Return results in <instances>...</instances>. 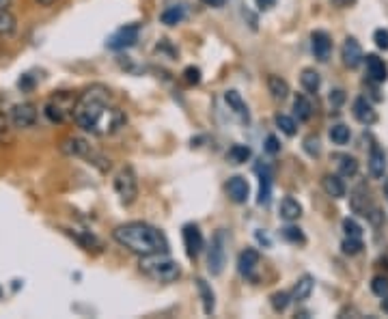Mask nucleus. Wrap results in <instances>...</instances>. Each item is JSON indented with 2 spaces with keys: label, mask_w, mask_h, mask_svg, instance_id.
Here are the masks:
<instances>
[{
  "label": "nucleus",
  "mask_w": 388,
  "mask_h": 319,
  "mask_svg": "<svg viewBox=\"0 0 388 319\" xmlns=\"http://www.w3.org/2000/svg\"><path fill=\"white\" fill-rule=\"evenodd\" d=\"M128 123V117L126 112L119 108V106H108L106 112L102 114V119L98 123V130H95V136H110V134H116L119 130H123Z\"/></svg>",
  "instance_id": "6e6552de"
},
{
  "label": "nucleus",
  "mask_w": 388,
  "mask_h": 319,
  "mask_svg": "<svg viewBox=\"0 0 388 319\" xmlns=\"http://www.w3.org/2000/svg\"><path fill=\"white\" fill-rule=\"evenodd\" d=\"M114 192L123 205H132L138 196V177L132 166H123L114 177Z\"/></svg>",
  "instance_id": "423d86ee"
},
{
  "label": "nucleus",
  "mask_w": 388,
  "mask_h": 319,
  "mask_svg": "<svg viewBox=\"0 0 388 319\" xmlns=\"http://www.w3.org/2000/svg\"><path fill=\"white\" fill-rule=\"evenodd\" d=\"M349 208H352L354 214L365 216V218H371V214L377 210V208L373 205L369 190H365V188H356V190L352 192V196H349Z\"/></svg>",
  "instance_id": "9b49d317"
},
{
  "label": "nucleus",
  "mask_w": 388,
  "mask_h": 319,
  "mask_svg": "<svg viewBox=\"0 0 388 319\" xmlns=\"http://www.w3.org/2000/svg\"><path fill=\"white\" fill-rule=\"evenodd\" d=\"M276 128L285 134V136H295V119L289 117V114H276Z\"/></svg>",
  "instance_id": "f704fd0d"
},
{
  "label": "nucleus",
  "mask_w": 388,
  "mask_h": 319,
  "mask_svg": "<svg viewBox=\"0 0 388 319\" xmlns=\"http://www.w3.org/2000/svg\"><path fill=\"white\" fill-rule=\"evenodd\" d=\"M225 102L229 104V108L235 114H240L244 121H248V108H246V104H244V100H242L240 93H237V91H227L225 93Z\"/></svg>",
  "instance_id": "cd10ccee"
},
{
  "label": "nucleus",
  "mask_w": 388,
  "mask_h": 319,
  "mask_svg": "<svg viewBox=\"0 0 388 319\" xmlns=\"http://www.w3.org/2000/svg\"><path fill=\"white\" fill-rule=\"evenodd\" d=\"M11 7V0H0V9H9Z\"/></svg>",
  "instance_id": "3c124183"
},
{
  "label": "nucleus",
  "mask_w": 388,
  "mask_h": 319,
  "mask_svg": "<svg viewBox=\"0 0 388 319\" xmlns=\"http://www.w3.org/2000/svg\"><path fill=\"white\" fill-rule=\"evenodd\" d=\"M18 31V18L11 9H0V37L7 39Z\"/></svg>",
  "instance_id": "b1692460"
},
{
  "label": "nucleus",
  "mask_w": 388,
  "mask_h": 319,
  "mask_svg": "<svg viewBox=\"0 0 388 319\" xmlns=\"http://www.w3.org/2000/svg\"><path fill=\"white\" fill-rule=\"evenodd\" d=\"M300 84H302V89L307 93L315 95L319 91V86H321V76L315 69H305L302 76H300Z\"/></svg>",
  "instance_id": "c85d7f7f"
},
{
  "label": "nucleus",
  "mask_w": 388,
  "mask_h": 319,
  "mask_svg": "<svg viewBox=\"0 0 388 319\" xmlns=\"http://www.w3.org/2000/svg\"><path fill=\"white\" fill-rule=\"evenodd\" d=\"M227 194L233 203H237V205H242V203L248 201L250 196V188H248V182L240 175H235L227 182Z\"/></svg>",
  "instance_id": "dca6fc26"
},
{
  "label": "nucleus",
  "mask_w": 388,
  "mask_h": 319,
  "mask_svg": "<svg viewBox=\"0 0 388 319\" xmlns=\"http://www.w3.org/2000/svg\"><path fill=\"white\" fill-rule=\"evenodd\" d=\"M349 138H352V132H349L347 125L339 123V125H333V128H330V140H333L335 144H347Z\"/></svg>",
  "instance_id": "72a5a7b5"
},
{
  "label": "nucleus",
  "mask_w": 388,
  "mask_h": 319,
  "mask_svg": "<svg viewBox=\"0 0 388 319\" xmlns=\"http://www.w3.org/2000/svg\"><path fill=\"white\" fill-rule=\"evenodd\" d=\"M250 156H253V151H250V147H246V144H233V147L229 149V154H227V158L233 164H244V162L250 160Z\"/></svg>",
  "instance_id": "2f4dec72"
},
{
  "label": "nucleus",
  "mask_w": 388,
  "mask_h": 319,
  "mask_svg": "<svg viewBox=\"0 0 388 319\" xmlns=\"http://www.w3.org/2000/svg\"><path fill=\"white\" fill-rule=\"evenodd\" d=\"M138 33H140V26L138 24H128L123 28H119L116 33H112L106 41V46L110 50H126L132 48L138 41Z\"/></svg>",
  "instance_id": "9d476101"
},
{
  "label": "nucleus",
  "mask_w": 388,
  "mask_h": 319,
  "mask_svg": "<svg viewBox=\"0 0 388 319\" xmlns=\"http://www.w3.org/2000/svg\"><path fill=\"white\" fill-rule=\"evenodd\" d=\"M343 231H345V238H361L363 240V226L352 218L343 220Z\"/></svg>",
  "instance_id": "4c0bfd02"
},
{
  "label": "nucleus",
  "mask_w": 388,
  "mask_h": 319,
  "mask_svg": "<svg viewBox=\"0 0 388 319\" xmlns=\"http://www.w3.org/2000/svg\"><path fill=\"white\" fill-rule=\"evenodd\" d=\"M112 238L116 244H121L134 254H156L168 252V240L160 229L147 224V222H126L119 224L112 231Z\"/></svg>",
  "instance_id": "f257e3e1"
},
{
  "label": "nucleus",
  "mask_w": 388,
  "mask_h": 319,
  "mask_svg": "<svg viewBox=\"0 0 388 319\" xmlns=\"http://www.w3.org/2000/svg\"><path fill=\"white\" fill-rule=\"evenodd\" d=\"M61 151L69 158H82L86 160L88 164H93L98 166L102 172L110 170V160L104 158L102 154H98L93 147H91V142H88L86 138L82 136H67L63 142H61Z\"/></svg>",
  "instance_id": "20e7f679"
},
{
  "label": "nucleus",
  "mask_w": 388,
  "mask_h": 319,
  "mask_svg": "<svg viewBox=\"0 0 388 319\" xmlns=\"http://www.w3.org/2000/svg\"><path fill=\"white\" fill-rule=\"evenodd\" d=\"M371 292L380 298H384L388 294V276H375L371 280Z\"/></svg>",
  "instance_id": "58836bf2"
},
{
  "label": "nucleus",
  "mask_w": 388,
  "mask_h": 319,
  "mask_svg": "<svg viewBox=\"0 0 388 319\" xmlns=\"http://www.w3.org/2000/svg\"><path fill=\"white\" fill-rule=\"evenodd\" d=\"M196 289H199V296H201V302H203V311L205 315H212L214 313V292H212V287L207 285L203 278H196Z\"/></svg>",
  "instance_id": "a878e982"
},
{
  "label": "nucleus",
  "mask_w": 388,
  "mask_h": 319,
  "mask_svg": "<svg viewBox=\"0 0 388 319\" xmlns=\"http://www.w3.org/2000/svg\"><path fill=\"white\" fill-rule=\"evenodd\" d=\"M343 252L354 257V254H361L363 252V240L361 238H345L343 244H341Z\"/></svg>",
  "instance_id": "c9c22d12"
},
{
  "label": "nucleus",
  "mask_w": 388,
  "mask_h": 319,
  "mask_svg": "<svg viewBox=\"0 0 388 319\" xmlns=\"http://www.w3.org/2000/svg\"><path fill=\"white\" fill-rule=\"evenodd\" d=\"M138 268L147 278H152L156 283H175L179 276H182V268H179L177 261L170 259L166 252L140 257Z\"/></svg>",
  "instance_id": "7ed1b4c3"
},
{
  "label": "nucleus",
  "mask_w": 388,
  "mask_h": 319,
  "mask_svg": "<svg viewBox=\"0 0 388 319\" xmlns=\"http://www.w3.org/2000/svg\"><path fill=\"white\" fill-rule=\"evenodd\" d=\"M293 114H295L297 121H311V117H313V104H311V100L307 95L297 93L293 97Z\"/></svg>",
  "instance_id": "5701e85b"
},
{
  "label": "nucleus",
  "mask_w": 388,
  "mask_h": 319,
  "mask_svg": "<svg viewBox=\"0 0 388 319\" xmlns=\"http://www.w3.org/2000/svg\"><path fill=\"white\" fill-rule=\"evenodd\" d=\"M263 151L267 154V156H276L279 151H281V142H279V138L274 136V134H270L265 138V144H263Z\"/></svg>",
  "instance_id": "a19ab883"
},
{
  "label": "nucleus",
  "mask_w": 388,
  "mask_h": 319,
  "mask_svg": "<svg viewBox=\"0 0 388 319\" xmlns=\"http://www.w3.org/2000/svg\"><path fill=\"white\" fill-rule=\"evenodd\" d=\"M281 238L289 244H295V246H305L307 244V236H305V231L300 226H285L281 229Z\"/></svg>",
  "instance_id": "c756f323"
},
{
  "label": "nucleus",
  "mask_w": 388,
  "mask_h": 319,
  "mask_svg": "<svg viewBox=\"0 0 388 319\" xmlns=\"http://www.w3.org/2000/svg\"><path fill=\"white\" fill-rule=\"evenodd\" d=\"M261 175V184H259V205H267L270 203V196H272V172L270 168H263V172L259 170Z\"/></svg>",
  "instance_id": "bb28decb"
},
{
  "label": "nucleus",
  "mask_w": 388,
  "mask_h": 319,
  "mask_svg": "<svg viewBox=\"0 0 388 319\" xmlns=\"http://www.w3.org/2000/svg\"><path fill=\"white\" fill-rule=\"evenodd\" d=\"M225 266H227V238L225 231H218L212 238L210 254H207V270H210L212 276H220Z\"/></svg>",
  "instance_id": "0eeeda50"
},
{
  "label": "nucleus",
  "mask_w": 388,
  "mask_h": 319,
  "mask_svg": "<svg viewBox=\"0 0 388 319\" xmlns=\"http://www.w3.org/2000/svg\"><path fill=\"white\" fill-rule=\"evenodd\" d=\"M365 63H367V74H369V80L375 82V84H382L388 80V67L386 63L380 59L377 54H367L365 56Z\"/></svg>",
  "instance_id": "f3484780"
},
{
  "label": "nucleus",
  "mask_w": 388,
  "mask_h": 319,
  "mask_svg": "<svg viewBox=\"0 0 388 319\" xmlns=\"http://www.w3.org/2000/svg\"><path fill=\"white\" fill-rule=\"evenodd\" d=\"M328 100H330L333 108H341V104L345 102V93L341 89H335V91H330V97H328Z\"/></svg>",
  "instance_id": "c03bdc74"
},
{
  "label": "nucleus",
  "mask_w": 388,
  "mask_h": 319,
  "mask_svg": "<svg viewBox=\"0 0 388 319\" xmlns=\"http://www.w3.org/2000/svg\"><path fill=\"white\" fill-rule=\"evenodd\" d=\"M201 3H203L205 7H212V9H220V7H225V5H227V0H201Z\"/></svg>",
  "instance_id": "de8ad7c7"
},
{
  "label": "nucleus",
  "mask_w": 388,
  "mask_h": 319,
  "mask_svg": "<svg viewBox=\"0 0 388 319\" xmlns=\"http://www.w3.org/2000/svg\"><path fill=\"white\" fill-rule=\"evenodd\" d=\"M182 236H184V246H186V252L190 259L199 257V252L203 250L205 246V240H203V233H201V229L196 224H186L184 231H182Z\"/></svg>",
  "instance_id": "ddd939ff"
},
{
  "label": "nucleus",
  "mask_w": 388,
  "mask_h": 319,
  "mask_svg": "<svg viewBox=\"0 0 388 319\" xmlns=\"http://www.w3.org/2000/svg\"><path fill=\"white\" fill-rule=\"evenodd\" d=\"M9 117H7V114L5 112H0V136H3V134H7V130H9Z\"/></svg>",
  "instance_id": "49530a36"
},
{
  "label": "nucleus",
  "mask_w": 388,
  "mask_h": 319,
  "mask_svg": "<svg viewBox=\"0 0 388 319\" xmlns=\"http://www.w3.org/2000/svg\"><path fill=\"white\" fill-rule=\"evenodd\" d=\"M321 188L328 196L333 198H343L347 188H345V182L341 179V175H323L321 179Z\"/></svg>",
  "instance_id": "412c9836"
},
{
  "label": "nucleus",
  "mask_w": 388,
  "mask_h": 319,
  "mask_svg": "<svg viewBox=\"0 0 388 319\" xmlns=\"http://www.w3.org/2000/svg\"><path fill=\"white\" fill-rule=\"evenodd\" d=\"M257 266H259V252L255 248H246V250L240 252V257H237V270L248 278L253 276Z\"/></svg>",
  "instance_id": "a211bd4d"
},
{
  "label": "nucleus",
  "mask_w": 388,
  "mask_h": 319,
  "mask_svg": "<svg viewBox=\"0 0 388 319\" xmlns=\"http://www.w3.org/2000/svg\"><path fill=\"white\" fill-rule=\"evenodd\" d=\"M311 48H313V54L315 59L326 63L328 59H330V52H333V39L330 35H328L326 31H315L311 35Z\"/></svg>",
  "instance_id": "4468645a"
},
{
  "label": "nucleus",
  "mask_w": 388,
  "mask_h": 319,
  "mask_svg": "<svg viewBox=\"0 0 388 319\" xmlns=\"http://www.w3.org/2000/svg\"><path fill=\"white\" fill-rule=\"evenodd\" d=\"M313 287H315V280H313V276L305 274L300 280L295 283L293 292H291V300H295V302H302V300H307V298L311 296V292H313Z\"/></svg>",
  "instance_id": "393cba45"
},
{
  "label": "nucleus",
  "mask_w": 388,
  "mask_h": 319,
  "mask_svg": "<svg viewBox=\"0 0 388 319\" xmlns=\"http://www.w3.org/2000/svg\"><path fill=\"white\" fill-rule=\"evenodd\" d=\"M110 100H112L110 89H108V86H104V84H93V86H88V89H84L78 95L76 110H74L76 125L82 128L84 132L95 134L102 114L110 106Z\"/></svg>",
  "instance_id": "f03ea898"
},
{
  "label": "nucleus",
  "mask_w": 388,
  "mask_h": 319,
  "mask_svg": "<svg viewBox=\"0 0 388 319\" xmlns=\"http://www.w3.org/2000/svg\"><path fill=\"white\" fill-rule=\"evenodd\" d=\"M386 194H388V186H386Z\"/></svg>",
  "instance_id": "603ef678"
},
{
  "label": "nucleus",
  "mask_w": 388,
  "mask_h": 319,
  "mask_svg": "<svg viewBox=\"0 0 388 319\" xmlns=\"http://www.w3.org/2000/svg\"><path fill=\"white\" fill-rule=\"evenodd\" d=\"M18 84H20V89H22V91H31L33 86H35V80L26 74V76H22V78H20V82H18Z\"/></svg>",
  "instance_id": "a18cd8bd"
},
{
  "label": "nucleus",
  "mask_w": 388,
  "mask_h": 319,
  "mask_svg": "<svg viewBox=\"0 0 388 319\" xmlns=\"http://www.w3.org/2000/svg\"><path fill=\"white\" fill-rule=\"evenodd\" d=\"M78 95L72 91H56L44 106V114L50 123H67L74 119Z\"/></svg>",
  "instance_id": "39448f33"
},
{
  "label": "nucleus",
  "mask_w": 388,
  "mask_h": 319,
  "mask_svg": "<svg viewBox=\"0 0 388 319\" xmlns=\"http://www.w3.org/2000/svg\"><path fill=\"white\" fill-rule=\"evenodd\" d=\"M369 172L373 179H382L384 172H386V156L380 149V144H371V151H369Z\"/></svg>",
  "instance_id": "6ab92c4d"
},
{
  "label": "nucleus",
  "mask_w": 388,
  "mask_h": 319,
  "mask_svg": "<svg viewBox=\"0 0 388 319\" xmlns=\"http://www.w3.org/2000/svg\"><path fill=\"white\" fill-rule=\"evenodd\" d=\"M267 91H270V95L274 97V100H279V102H283V100H287L289 97V84H287V80L285 78H281V76H276V74H270L267 76Z\"/></svg>",
  "instance_id": "4be33fe9"
},
{
  "label": "nucleus",
  "mask_w": 388,
  "mask_h": 319,
  "mask_svg": "<svg viewBox=\"0 0 388 319\" xmlns=\"http://www.w3.org/2000/svg\"><path fill=\"white\" fill-rule=\"evenodd\" d=\"M37 117H39V110L33 102H22V104H15L9 112V121L15 130H28L37 123Z\"/></svg>",
  "instance_id": "1a4fd4ad"
},
{
  "label": "nucleus",
  "mask_w": 388,
  "mask_h": 319,
  "mask_svg": "<svg viewBox=\"0 0 388 319\" xmlns=\"http://www.w3.org/2000/svg\"><path fill=\"white\" fill-rule=\"evenodd\" d=\"M289 302H291V294H289V292H276V294L272 296V308H274L276 313H283V311L289 306Z\"/></svg>",
  "instance_id": "e433bc0d"
},
{
  "label": "nucleus",
  "mask_w": 388,
  "mask_h": 319,
  "mask_svg": "<svg viewBox=\"0 0 388 319\" xmlns=\"http://www.w3.org/2000/svg\"><path fill=\"white\" fill-rule=\"evenodd\" d=\"M373 41L380 50H388V31L386 28H377V31L373 33Z\"/></svg>",
  "instance_id": "79ce46f5"
},
{
  "label": "nucleus",
  "mask_w": 388,
  "mask_h": 319,
  "mask_svg": "<svg viewBox=\"0 0 388 319\" xmlns=\"http://www.w3.org/2000/svg\"><path fill=\"white\" fill-rule=\"evenodd\" d=\"M380 306H382V311H384V313L388 315V294H386V296L382 298V302H380Z\"/></svg>",
  "instance_id": "8fccbe9b"
},
{
  "label": "nucleus",
  "mask_w": 388,
  "mask_h": 319,
  "mask_svg": "<svg viewBox=\"0 0 388 319\" xmlns=\"http://www.w3.org/2000/svg\"><path fill=\"white\" fill-rule=\"evenodd\" d=\"M184 80L188 82V84H199L201 82V69L199 67H186L184 69Z\"/></svg>",
  "instance_id": "37998d69"
},
{
  "label": "nucleus",
  "mask_w": 388,
  "mask_h": 319,
  "mask_svg": "<svg viewBox=\"0 0 388 319\" xmlns=\"http://www.w3.org/2000/svg\"><path fill=\"white\" fill-rule=\"evenodd\" d=\"M35 3L39 5V7H52L56 0H35Z\"/></svg>",
  "instance_id": "09e8293b"
},
{
  "label": "nucleus",
  "mask_w": 388,
  "mask_h": 319,
  "mask_svg": "<svg viewBox=\"0 0 388 319\" xmlns=\"http://www.w3.org/2000/svg\"><path fill=\"white\" fill-rule=\"evenodd\" d=\"M305 151H307L311 158H319V154H321V144H319V138H317V136H309V138L305 140Z\"/></svg>",
  "instance_id": "ea45409f"
},
{
  "label": "nucleus",
  "mask_w": 388,
  "mask_h": 319,
  "mask_svg": "<svg viewBox=\"0 0 388 319\" xmlns=\"http://www.w3.org/2000/svg\"><path fill=\"white\" fill-rule=\"evenodd\" d=\"M352 112H354L356 121L363 123V125H373L377 121V112L367 97H358L352 106Z\"/></svg>",
  "instance_id": "2eb2a0df"
},
{
  "label": "nucleus",
  "mask_w": 388,
  "mask_h": 319,
  "mask_svg": "<svg viewBox=\"0 0 388 319\" xmlns=\"http://www.w3.org/2000/svg\"><path fill=\"white\" fill-rule=\"evenodd\" d=\"M184 18H186L184 7H168V9L162 11V15H160L162 24H166V26H177L179 22H184Z\"/></svg>",
  "instance_id": "473e14b6"
},
{
  "label": "nucleus",
  "mask_w": 388,
  "mask_h": 319,
  "mask_svg": "<svg viewBox=\"0 0 388 319\" xmlns=\"http://www.w3.org/2000/svg\"><path fill=\"white\" fill-rule=\"evenodd\" d=\"M341 59H343V65L349 67V69H356L365 61V54H363V48L358 43L354 37H347L343 41V48H341Z\"/></svg>",
  "instance_id": "f8f14e48"
},
{
  "label": "nucleus",
  "mask_w": 388,
  "mask_h": 319,
  "mask_svg": "<svg viewBox=\"0 0 388 319\" xmlns=\"http://www.w3.org/2000/svg\"><path fill=\"white\" fill-rule=\"evenodd\" d=\"M279 216H281L285 222H295L297 218L302 216V205H300V203H297L293 196H285V198L281 201Z\"/></svg>",
  "instance_id": "aec40b11"
},
{
  "label": "nucleus",
  "mask_w": 388,
  "mask_h": 319,
  "mask_svg": "<svg viewBox=\"0 0 388 319\" xmlns=\"http://www.w3.org/2000/svg\"><path fill=\"white\" fill-rule=\"evenodd\" d=\"M337 166H339V175L341 177H354L358 175V160L354 156H339L337 158Z\"/></svg>",
  "instance_id": "7c9ffc66"
}]
</instances>
